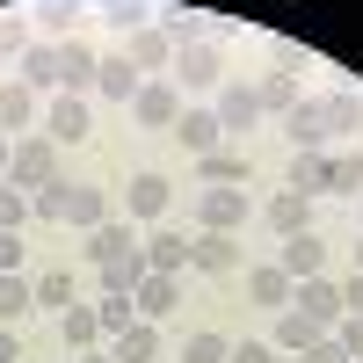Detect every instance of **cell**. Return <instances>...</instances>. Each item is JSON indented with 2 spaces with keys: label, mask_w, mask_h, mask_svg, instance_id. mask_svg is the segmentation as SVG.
<instances>
[{
  "label": "cell",
  "mask_w": 363,
  "mask_h": 363,
  "mask_svg": "<svg viewBox=\"0 0 363 363\" xmlns=\"http://www.w3.org/2000/svg\"><path fill=\"white\" fill-rule=\"evenodd\" d=\"M0 182H15V189H44V182H58V145L44 131H29L15 138V153H8V174Z\"/></svg>",
  "instance_id": "1"
},
{
  "label": "cell",
  "mask_w": 363,
  "mask_h": 363,
  "mask_svg": "<svg viewBox=\"0 0 363 363\" xmlns=\"http://www.w3.org/2000/svg\"><path fill=\"white\" fill-rule=\"evenodd\" d=\"M284 138H291V153H327V102H306L298 95V109H284Z\"/></svg>",
  "instance_id": "2"
},
{
  "label": "cell",
  "mask_w": 363,
  "mask_h": 363,
  "mask_svg": "<svg viewBox=\"0 0 363 363\" xmlns=\"http://www.w3.org/2000/svg\"><path fill=\"white\" fill-rule=\"evenodd\" d=\"M131 116H138L145 131H174V116H182V87H174V80H145L138 102H131Z\"/></svg>",
  "instance_id": "3"
},
{
  "label": "cell",
  "mask_w": 363,
  "mask_h": 363,
  "mask_svg": "<svg viewBox=\"0 0 363 363\" xmlns=\"http://www.w3.org/2000/svg\"><path fill=\"white\" fill-rule=\"evenodd\" d=\"M196 225L203 233H240L247 225V189H203L196 196Z\"/></svg>",
  "instance_id": "4"
},
{
  "label": "cell",
  "mask_w": 363,
  "mask_h": 363,
  "mask_svg": "<svg viewBox=\"0 0 363 363\" xmlns=\"http://www.w3.org/2000/svg\"><path fill=\"white\" fill-rule=\"evenodd\" d=\"M291 306H298V313H306V320H320V327H327V335H335V320L349 313V306H342V284H327V277H306V284H298V291H291Z\"/></svg>",
  "instance_id": "5"
},
{
  "label": "cell",
  "mask_w": 363,
  "mask_h": 363,
  "mask_svg": "<svg viewBox=\"0 0 363 363\" xmlns=\"http://www.w3.org/2000/svg\"><path fill=\"white\" fill-rule=\"evenodd\" d=\"M124 58H131L138 73H167V66H174V44H167L160 22H138L131 37H124Z\"/></svg>",
  "instance_id": "6"
},
{
  "label": "cell",
  "mask_w": 363,
  "mask_h": 363,
  "mask_svg": "<svg viewBox=\"0 0 363 363\" xmlns=\"http://www.w3.org/2000/svg\"><path fill=\"white\" fill-rule=\"evenodd\" d=\"M218 73H225V66H218V44H182L174 66H167L174 87H218Z\"/></svg>",
  "instance_id": "7"
},
{
  "label": "cell",
  "mask_w": 363,
  "mask_h": 363,
  "mask_svg": "<svg viewBox=\"0 0 363 363\" xmlns=\"http://www.w3.org/2000/svg\"><path fill=\"white\" fill-rule=\"evenodd\" d=\"M189 269H203V277H233V269H240V233H196L189 240Z\"/></svg>",
  "instance_id": "8"
},
{
  "label": "cell",
  "mask_w": 363,
  "mask_h": 363,
  "mask_svg": "<svg viewBox=\"0 0 363 363\" xmlns=\"http://www.w3.org/2000/svg\"><path fill=\"white\" fill-rule=\"evenodd\" d=\"M87 131H95V124H87V95H58V102L44 109V138H51V145H80Z\"/></svg>",
  "instance_id": "9"
},
{
  "label": "cell",
  "mask_w": 363,
  "mask_h": 363,
  "mask_svg": "<svg viewBox=\"0 0 363 363\" xmlns=\"http://www.w3.org/2000/svg\"><path fill=\"white\" fill-rule=\"evenodd\" d=\"M218 131H225V124H218V109H182L167 138H182V153L203 160V153H218Z\"/></svg>",
  "instance_id": "10"
},
{
  "label": "cell",
  "mask_w": 363,
  "mask_h": 363,
  "mask_svg": "<svg viewBox=\"0 0 363 363\" xmlns=\"http://www.w3.org/2000/svg\"><path fill=\"white\" fill-rule=\"evenodd\" d=\"M138 87H145V73L131 66L124 51H116V58H102V66H95V95H109L116 109H131V102H138Z\"/></svg>",
  "instance_id": "11"
},
{
  "label": "cell",
  "mask_w": 363,
  "mask_h": 363,
  "mask_svg": "<svg viewBox=\"0 0 363 363\" xmlns=\"http://www.w3.org/2000/svg\"><path fill=\"white\" fill-rule=\"evenodd\" d=\"M277 269H284L291 284L320 277V269H327V240H320V233H291V240H284V255H277Z\"/></svg>",
  "instance_id": "12"
},
{
  "label": "cell",
  "mask_w": 363,
  "mask_h": 363,
  "mask_svg": "<svg viewBox=\"0 0 363 363\" xmlns=\"http://www.w3.org/2000/svg\"><path fill=\"white\" fill-rule=\"evenodd\" d=\"M95 66H102V58L87 51L80 37H66V44H58V95H87V87H95Z\"/></svg>",
  "instance_id": "13"
},
{
  "label": "cell",
  "mask_w": 363,
  "mask_h": 363,
  "mask_svg": "<svg viewBox=\"0 0 363 363\" xmlns=\"http://www.w3.org/2000/svg\"><path fill=\"white\" fill-rule=\"evenodd\" d=\"M211 109H218V124H225V131H255V124H262V95H255V87H240V80H225Z\"/></svg>",
  "instance_id": "14"
},
{
  "label": "cell",
  "mask_w": 363,
  "mask_h": 363,
  "mask_svg": "<svg viewBox=\"0 0 363 363\" xmlns=\"http://www.w3.org/2000/svg\"><path fill=\"white\" fill-rule=\"evenodd\" d=\"M167 196H174V182H167L160 167H138V174H131L124 211H131V218H160V211H167Z\"/></svg>",
  "instance_id": "15"
},
{
  "label": "cell",
  "mask_w": 363,
  "mask_h": 363,
  "mask_svg": "<svg viewBox=\"0 0 363 363\" xmlns=\"http://www.w3.org/2000/svg\"><path fill=\"white\" fill-rule=\"evenodd\" d=\"M262 218L277 225L284 240H291V233H313V196H298V189H277V196L262 203Z\"/></svg>",
  "instance_id": "16"
},
{
  "label": "cell",
  "mask_w": 363,
  "mask_h": 363,
  "mask_svg": "<svg viewBox=\"0 0 363 363\" xmlns=\"http://www.w3.org/2000/svg\"><path fill=\"white\" fill-rule=\"evenodd\" d=\"M37 124H44L37 95H29L22 80H0V131H37Z\"/></svg>",
  "instance_id": "17"
},
{
  "label": "cell",
  "mask_w": 363,
  "mask_h": 363,
  "mask_svg": "<svg viewBox=\"0 0 363 363\" xmlns=\"http://www.w3.org/2000/svg\"><path fill=\"white\" fill-rule=\"evenodd\" d=\"M291 291H298V284L284 277L277 262H255V269H247V298H255V306H269V313H284V306H291Z\"/></svg>",
  "instance_id": "18"
},
{
  "label": "cell",
  "mask_w": 363,
  "mask_h": 363,
  "mask_svg": "<svg viewBox=\"0 0 363 363\" xmlns=\"http://www.w3.org/2000/svg\"><path fill=\"white\" fill-rule=\"evenodd\" d=\"M66 225H73V233L109 225V196L95 189V182H73V196H66Z\"/></svg>",
  "instance_id": "19"
},
{
  "label": "cell",
  "mask_w": 363,
  "mask_h": 363,
  "mask_svg": "<svg viewBox=\"0 0 363 363\" xmlns=\"http://www.w3.org/2000/svg\"><path fill=\"white\" fill-rule=\"evenodd\" d=\"M131 306H138V320H153V327H160V320H167V313L182 306V277H145Z\"/></svg>",
  "instance_id": "20"
},
{
  "label": "cell",
  "mask_w": 363,
  "mask_h": 363,
  "mask_svg": "<svg viewBox=\"0 0 363 363\" xmlns=\"http://www.w3.org/2000/svg\"><path fill=\"white\" fill-rule=\"evenodd\" d=\"M22 87L29 95H58V44H29L22 51Z\"/></svg>",
  "instance_id": "21"
},
{
  "label": "cell",
  "mask_w": 363,
  "mask_h": 363,
  "mask_svg": "<svg viewBox=\"0 0 363 363\" xmlns=\"http://www.w3.org/2000/svg\"><path fill=\"white\" fill-rule=\"evenodd\" d=\"M131 247H138V233H131V225H116V218L87 233V262H95V269H109V262H124Z\"/></svg>",
  "instance_id": "22"
},
{
  "label": "cell",
  "mask_w": 363,
  "mask_h": 363,
  "mask_svg": "<svg viewBox=\"0 0 363 363\" xmlns=\"http://www.w3.org/2000/svg\"><path fill=\"white\" fill-rule=\"evenodd\" d=\"M145 269H153V277H182V269H189V240L182 233H153L145 240Z\"/></svg>",
  "instance_id": "23"
},
{
  "label": "cell",
  "mask_w": 363,
  "mask_h": 363,
  "mask_svg": "<svg viewBox=\"0 0 363 363\" xmlns=\"http://www.w3.org/2000/svg\"><path fill=\"white\" fill-rule=\"evenodd\" d=\"M116 363H160V327L153 320H138V327H124L116 335V349H109Z\"/></svg>",
  "instance_id": "24"
},
{
  "label": "cell",
  "mask_w": 363,
  "mask_h": 363,
  "mask_svg": "<svg viewBox=\"0 0 363 363\" xmlns=\"http://www.w3.org/2000/svg\"><path fill=\"white\" fill-rule=\"evenodd\" d=\"M145 277H153V269H145V247H131L124 262H109V269H102V291H109V298H138Z\"/></svg>",
  "instance_id": "25"
},
{
  "label": "cell",
  "mask_w": 363,
  "mask_h": 363,
  "mask_svg": "<svg viewBox=\"0 0 363 363\" xmlns=\"http://www.w3.org/2000/svg\"><path fill=\"white\" fill-rule=\"evenodd\" d=\"M291 189H298V196L335 189V160H327V153H298V160H291Z\"/></svg>",
  "instance_id": "26"
},
{
  "label": "cell",
  "mask_w": 363,
  "mask_h": 363,
  "mask_svg": "<svg viewBox=\"0 0 363 363\" xmlns=\"http://www.w3.org/2000/svg\"><path fill=\"white\" fill-rule=\"evenodd\" d=\"M320 335H327V327H320V320H306L298 306H284V313H277V349H291V356H298V349L320 342Z\"/></svg>",
  "instance_id": "27"
},
{
  "label": "cell",
  "mask_w": 363,
  "mask_h": 363,
  "mask_svg": "<svg viewBox=\"0 0 363 363\" xmlns=\"http://www.w3.org/2000/svg\"><path fill=\"white\" fill-rule=\"evenodd\" d=\"M255 95H262V116H284V109H298V80L291 73H262Z\"/></svg>",
  "instance_id": "28"
},
{
  "label": "cell",
  "mask_w": 363,
  "mask_h": 363,
  "mask_svg": "<svg viewBox=\"0 0 363 363\" xmlns=\"http://www.w3.org/2000/svg\"><path fill=\"white\" fill-rule=\"evenodd\" d=\"M196 174L211 182V189H240V182H247V160H240V153H203Z\"/></svg>",
  "instance_id": "29"
},
{
  "label": "cell",
  "mask_w": 363,
  "mask_h": 363,
  "mask_svg": "<svg viewBox=\"0 0 363 363\" xmlns=\"http://www.w3.org/2000/svg\"><path fill=\"white\" fill-rule=\"evenodd\" d=\"M66 196H73V182H44V189H29V218L66 225Z\"/></svg>",
  "instance_id": "30"
},
{
  "label": "cell",
  "mask_w": 363,
  "mask_h": 363,
  "mask_svg": "<svg viewBox=\"0 0 363 363\" xmlns=\"http://www.w3.org/2000/svg\"><path fill=\"white\" fill-rule=\"evenodd\" d=\"M22 313H37V284H29V277H0V320H22Z\"/></svg>",
  "instance_id": "31"
},
{
  "label": "cell",
  "mask_w": 363,
  "mask_h": 363,
  "mask_svg": "<svg viewBox=\"0 0 363 363\" xmlns=\"http://www.w3.org/2000/svg\"><path fill=\"white\" fill-rule=\"evenodd\" d=\"M58 327H66V342H73V349H95V342H102L95 306H66V313H58Z\"/></svg>",
  "instance_id": "32"
},
{
  "label": "cell",
  "mask_w": 363,
  "mask_h": 363,
  "mask_svg": "<svg viewBox=\"0 0 363 363\" xmlns=\"http://www.w3.org/2000/svg\"><path fill=\"white\" fill-rule=\"evenodd\" d=\"M73 306V277H66V269H44V277H37V313H66Z\"/></svg>",
  "instance_id": "33"
},
{
  "label": "cell",
  "mask_w": 363,
  "mask_h": 363,
  "mask_svg": "<svg viewBox=\"0 0 363 363\" xmlns=\"http://www.w3.org/2000/svg\"><path fill=\"white\" fill-rule=\"evenodd\" d=\"M225 356H233V342L211 335V327H196V335L182 342V363H225Z\"/></svg>",
  "instance_id": "34"
},
{
  "label": "cell",
  "mask_w": 363,
  "mask_h": 363,
  "mask_svg": "<svg viewBox=\"0 0 363 363\" xmlns=\"http://www.w3.org/2000/svg\"><path fill=\"white\" fill-rule=\"evenodd\" d=\"M95 320H102V335L116 342V335H124V327H138V306H131V298H109V291H102V306H95Z\"/></svg>",
  "instance_id": "35"
},
{
  "label": "cell",
  "mask_w": 363,
  "mask_h": 363,
  "mask_svg": "<svg viewBox=\"0 0 363 363\" xmlns=\"http://www.w3.org/2000/svg\"><path fill=\"white\" fill-rule=\"evenodd\" d=\"M29 218V189H15V182H0V233H15Z\"/></svg>",
  "instance_id": "36"
},
{
  "label": "cell",
  "mask_w": 363,
  "mask_h": 363,
  "mask_svg": "<svg viewBox=\"0 0 363 363\" xmlns=\"http://www.w3.org/2000/svg\"><path fill=\"white\" fill-rule=\"evenodd\" d=\"M363 124V102L356 95H327V131H356Z\"/></svg>",
  "instance_id": "37"
},
{
  "label": "cell",
  "mask_w": 363,
  "mask_h": 363,
  "mask_svg": "<svg viewBox=\"0 0 363 363\" xmlns=\"http://www.w3.org/2000/svg\"><path fill=\"white\" fill-rule=\"evenodd\" d=\"M335 189L342 196H363V153H342L335 160Z\"/></svg>",
  "instance_id": "38"
},
{
  "label": "cell",
  "mask_w": 363,
  "mask_h": 363,
  "mask_svg": "<svg viewBox=\"0 0 363 363\" xmlns=\"http://www.w3.org/2000/svg\"><path fill=\"white\" fill-rule=\"evenodd\" d=\"M335 342L349 349V363H363V313H342L335 320Z\"/></svg>",
  "instance_id": "39"
},
{
  "label": "cell",
  "mask_w": 363,
  "mask_h": 363,
  "mask_svg": "<svg viewBox=\"0 0 363 363\" xmlns=\"http://www.w3.org/2000/svg\"><path fill=\"white\" fill-rule=\"evenodd\" d=\"M298 363H349V349H342L335 335H320V342H306V349H298Z\"/></svg>",
  "instance_id": "40"
},
{
  "label": "cell",
  "mask_w": 363,
  "mask_h": 363,
  "mask_svg": "<svg viewBox=\"0 0 363 363\" xmlns=\"http://www.w3.org/2000/svg\"><path fill=\"white\" fill-rule=\"evenodd\" d=\"M0 51H8V58H22V51H29V29H22L15 15H0Z\"/></svg>",
  "instance_id": "41"
},
{
  "label": "cell",
  "mask_w": 363,
  "mask_h": 363,
  "mask_svg": "<svg viewBox=\"0 0 363 363\" xmlns=\"http://www.w3.org/2000/svg\"><path fill=\"white\" fill-rule=\"evenodd\" d=\"M225 363H277V342H233Z\"/></svg>",
  "instance_id": "42"
},
{
  "label": "cell",
  "mask_w": 363,
  "mask_h": 363,
  "mask_svg": "<svg viewBox=\"0 0 363 363\" xmlns=\"http://www.w3.org/2000/svg\"><path fill=\"white\" fill-rule=\"evenodd\" d=\"M0 277H22V240L0 233Z\"/></svg>",
  "instance_id": "43"
},
{
  "label": "cell",
  "mask_w": 363,
  "mask_h": 363,
  "mask_svg": "<svg viewBox=\"0 0 363 363\" xmlns=\"http://www.w3.org/2000/svg\"><path fill=\"white\" fill-rule=\"evenodd\" d=\"M0 363H22V342H15V327L0 320Z\"/></svg>",
  "instance_id": "44"
},
{
  "label": "cell",
  "mask_w": 363,
  "mask_h": 363,
  "mask_svg": "<svg viewBox=\"0 0 363 363\" xmlns=\"http://www.w3.org/2000/svg\"><path fill=\"white\" fill-rule=\"evenodd\" d=\"M342 306H349V313H363V269H356V277L342 284Z\"/></svg>",
  "instance_id": "45"
},
{
  "label": "cell",
  "mask_w": 363,
  "mask_h": 363,
  "mask_svg": "<svg viewBox=\"0 0 363 363\" xmlns=\"http://www.w3.org/2000/svg\"><path fill=\"white\" fill-rule=\"evenodd\" d=\"M8 153H15V145H8V131H0V174H8Z\"/></svg>",
  "instance_id": "46"
},
{
  "label": "cell",
  "mask_w": 363,
  "mask_h": 363,
  "mask_svg": "<svg viewBox=\"0 0 363 363\" xmlns=\"http://www.w3.org/2000/svg\"><path fill=\"white\" fill-rule=\"evenodd\" d=\"M80 363H116V356H80Z\"/></svg>",
  "instance_id": "47"
},
{
  "label": "cell",
  "mask_w": 363,
  "mask_h": 363,
  "mask_svg": "<svg viewBox=\"0 0 363 363\" xmlns=\"http://www.w3.org/2000/svg\"><path fill=\"white\" fill-rule=\"evenodd\" d=\"M356 269H363V240H356Z\"/></svg>",
  "instance_id": "48"
},
{
  "label": "cell",
  "mask_w": 363,
  "mask_h": 363,
  "mask_svg": "<svg viewBox=\"0 0 363 363\" xmlns=\"http://www.w3.org/2000/svg\"><path fill=\"white\" fill-rule=\"evenodd\" d=\"M356 218H363V196H356Z\"/></svg>",
  "instance_id": "49"
},
{
  "label": "cell",
  "mask_w": 363,
  "mask_h": 363,
  "mask_svg": "<svg viewBox=\"0 0 363 363\" xmlns=\"http://www.w3.org/2000/svg\"><path fill=\"white\" fill-rule=\"evenodd\" d=\"M356 138H363V124H356Z\"/></svg>",
  "instance_id": "50"
}]
</instances>
